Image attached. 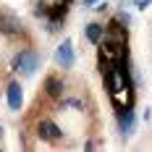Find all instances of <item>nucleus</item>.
Listing matches in <instances>:
<instances>
[{"mask_svg":"<svg viewBox=\"0 0 152 152\" xmlns=\"http://www.w3.org/2000/svg\"><path fill=\"white\" fill-rule=\"evenodd\" d=\"M102 34H105V29H102L100 24H89V26H87V39H89L92 45H100V42H102Z\"/></svg>","mask_w":152,"mask_h":152,"instance_id":"obj_8","label":"nucleus"},{"mask_svg":"<svg viewBox=\"0 0 152 152\" xmlns=\"http://www.w3.org/2000/svg\"><path fill=\"white\" fill-rule=\"evenodd\" d=\"M105 81H107V89H110L113 102L118 107H131V102H134V87H131L129 71H123L121 63L113 66V68H107Z\"/></svg>","mask_w":152,"mask_h":152,"instance_id":"obj_1","label":"nucleus"},{"mask_svg":"<svg viewBox=\"0 0 152 152\" xmlns=\"http://www.w3.org/2000/svg\"><path fill=\"white\" fill-rule=\"evenodd\" d=\"M13 68L18 74H24V76H31L39 68V55H37V53H21V55H16Z\"/></svg>","mask_w":152,"mask_h":152,"instance_id":"obj_2","label":"nucleus"},{"mask_svg":"<svg viewBox=\"0 0 152 152\" xmlns=\"http://www.w3.org/2000/svg\"><path fill=\"white\" fill-rule=\"evenodd\" d=\"M21 105H24L21 84H18V81H11V84H8V107H11V110H21Z\"/></svg>","mask_w":152,"mask_h":152,"instance_id":"obj_5","label":"nucleus"},{"mask_svg":"<svg viewBox=\"0 0 152 152\" xmlns=\"http://www.w3.org/2000/svg\"><path fill=\"white\" fill-rule=\"evenodd\" d=\"M45 89H47L50 97H61V94H63V81H58V79H47Z\"/></svg>","mask_w":152,"mask_h":152,"instance_id":"obj_9","label":"nucleus"},{"mask_svg":"<svg viewBox=\"0 0 152 152\" xmlns=\"http://www.w3.org/2000/svg\"><path fill=\"white\" fill-rule=\"evenodd\" d=\"M61 129L55 126L53 121H39V137L47 139V142H55V139H61Z\"/></svg>","mask_w":152,"mask_h":152,"instance_id":"obj_7","label":"nucleus"},{"mask_svg":"<svg viewBox=\"0 0 152 152\" xmlns=\"http://www.w3.org/2000/svg\"><path fill=\"white\" fill-rule=\"evenodd\" d=\"M66 3H68V0H66Z\"/></svg>","mask_w":152,"mask_h":152,"instance_id":"obj_12","label":"nucleus"},{"mask_svg":"<svg viewBox=\"0 0 152 152\" xmlns=\"http://www.w3.org/2000/svg\"><path fill=\"white\" fill-rule=\"evenodd\" d=\"M55 61H58V66H63V68H71V66H74V45H71V39H63L61 45H58Z\"/></svg>","mask_w":152,"mask_h":152,"instance_id":"obj_3","label":"nucleus"},{"mask_svg":"<svg viewBox=\"0 0 152 152\" xmlns=\"http://www.w3.org/2000/svg\"><path fill=\"white\" fill-rule=\"evenodd\" d=\"M0 137H3V126H0Z\"/></svg>","mask_w":152,"mask_h":152,"instance_id":"obj_11","label":"nucleus"},{"mask_svg":"<svg viewBox=\"0 0 152 152\" xmlns=\"http://www.w3.org/2000/svg\"><path fill=\"white\" fill-rule=\"evenodd\" d=\"M0 31H5V34H21L24 24L11 13H0Z\"/></svg>","mask_w":152,"mask_h":152,"instance_id":"obj_4","label":"nucleus"},{"mask_svg":"<svg viewBox=\"0 0 152 152\" xmlns=\"http://www.w3.org/2000/svg\"><path fill=\"white\" fill-rule=\"evenodd\" d=\"M118 126H121V134H123V137H129V134L134 131V113H131V107H121Z\"/></svg>","mask_w":152,"mask_h":152,"instance_id":"obj_6","label":"nucleus"},{"mask_svg":"<svg viewBox=\"0 0 152 152\" xmlns=\"http://www.w3.org/2000/svg\"><path fill=\"white\" fill-rule=\"evenodd\" d=\"M94 3H97V0H84V5H94Z\"/></svg>","mask_w":152,"mask_h":152,"instance_id":"obj_10","label":"nucleus"}]
</instances>
